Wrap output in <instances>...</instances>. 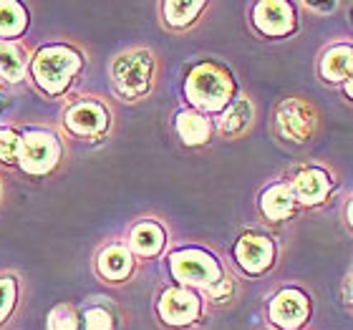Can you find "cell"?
I'll list each match as a JSON object with an SVG mask.
<instances>
[{"label":"cell","mask_w":353,"mask_h":330,"mask_svg":"<svg viewBox=\"0 0 353 330\" xmlns=\"http://www.w3.org/2000/svg\"><path fill=\"white\" fill-rule=\"evenodd\" d=\"M81 68L79 53L66 48V45H48L41 48L33 59V76L36 83L48 94H61L66 91L76 71Z\"/></svg>","instance_id":"6da1fadb"},{"label":"cell","mask_w":353,"mask_h":330,"mask_svg":"<svg viewBox=\"0 0 353 330\" xmlns=\"http://www.w3.org/2000/svg\"><path fill=\"white\" fill-rule=\"evenodd\" d=\"M187 96L205 111H220L232 96V79L228 71L212 63H202L187 79Z\"/></svg>","instance_id":"7a4b0ae2"},{"label":"cell","mask_w":353,"mask_h":330,"mask_svg":"<svg viewBox=\"0 0 353 330\" xmlns=\"http://www.w3.org/2000/svg\"><path fill=\"white\" fill-rule=\"evenodd\" d=\"M111 76H114V86L119 88V94L126 96V99H137V96L147 94L149 86H152L154 61L147 51L124 53L114 61Z\"/></svg>","instance_id":"3957f363"},{"label":"cell","mask_w":353,"mask_h":330,"mask_svg":"<svg viewBox=\"0 0 353 330\" xmlns=\"http://www.w3.org/2000/svg\"><path fill=\"white\" fill-rule=\"evenodd\" d=\"M172 272L182 285H194L210 290L222 280L220 265L214 262L212 255L202 249H182L172 255Z\"/></svg>","instance_id":"277c9868"},{"label":"cell","mask_w":353,"mask_h":330,"mask_svg":"<svg viewBox=\"0 0 353 330\" xmlns=\"http://www.w3.org/2000/svg\"><path fill=\"white\" fill-rule=\"evenodd\" d=\"M61 147L48 132H26L21 144V167L30 174H46L59 162Z\"/></svg>","instance_id":"5b68a950"},{"label":"cell","mask_w":353,"mask_h":330,"mask_svg":"<svg viewBox=\"0 0 353 330\" xmlns=\"http://www.w3.org/2000/svg\"><path fill=\"white\" fill-rule=\"evenodd\" d=\"M278 126L288 139L308 141L316 129V111L303 101H285L278 109Z\"/></svg>","instance_id":"8992f818"},{"label":"cell","mask_w":353,"mask_h":330,"mask_svg":"<svg viewBox=\"0 0 353 330\" xmlns=\"http://www.w3.org/2000/svg\"><path fill=\"white\" fill-rule=\"evenodd\" d=\"M159 316L170 325H187L199 316V298L192 290L172 287L159 300Z\"/></svg>","instance_id":"52a82bcc"},{"label":"cell","mask_w":353,"mask_h":330,"mask_svg":"<svg viewBox=\"0 0 353 330\" xmlns=\"http://www.w3.org/2000/svg\"><path fill=\"white\" fill-rule=\"evenodd\" d=\"M270 316L280 328L293 330V328H298V325H303V320L308 318V300H305V295L298 293V290H283V293L272 300Z\"/></svg>","instance_id":"ba28073f"},{"label":"cell","mask_w":353,"mask_h":330,"mask_svg":"<svg viewBox=\"0 0 353 330\" xmlns=\"http://www.w3.org/2000/svg\"><path fill=\"white\" fill-rule=\"evenodd\" d=\"M106 124H109V114L103 106L94 101L79 103L66 114V126L74 134H81V136H96L106 129Z\"/></svg>","instance_id":"9c48e42d"},{"label":"cell","mask_w":353,"mask_h":330,"mask_svg":"<svg viewBox=\"0 0 353 330\" xmlns=\"http://www.w3.org/2000/svg\"><path fill=\"white\" fill-rule=\"evenodd\" d=\"M272 255H275V249H272L268 237L245 235L237 243V262L248 272H263L272 262Z\"/></svg>","instance_id":"30bf717a"},{"label":"cell","mask_w":353,"mask_h":330,"mask_svg":"<svg viewBox=\"0 0 353 330\" xmlns=\"http://www.w3.org/2000/svg\"><path fill=\"white\" fill-rule=\"evenodd\" d=\"M255 25L268 36H283L293 28V10L283 0L260 3L258 10H255Z\"/></svg>","instance_id":"8fae6325"},{"label":"cell","mask_w":353,"mask_h":330,"mask_svg":"<svg viewBox=\"0 0 353 330\" xmlns=\"http://www.w3.org/2000/svg\"><path fill=\"white\" fill-rule=\"evenodd\" d=\"M328 176L321 172V169H308V172H301V174L295 176V197L305 202V205H316L321 199L328 194Z\"/></svg>","instance_id":"7c38bea8"},{"label":"cell","mask_w":353,"mask_h":330,"mask_svg":"<svg viewBox=\"0 0 353 330\" xmlns=\"http://www.w3.org/2000/svg\"><path fill=\"white\" fill-rule=\"evenodd\" d=\"M321 74L328 81H341L353 74V48L351 45H336L325 53L323 63H321Z\"/></svg>","instance_id":"4fadbf2b"},{"label":"cell","mask_w":353,"mask_h":330,"mask_svg":"<svg viewBox=\"0 0 353 330\" xmlns=\"http://www.w3.org/2000/svg\"><path fill=\"white\" fill-rule=\"evenodd\" d=\"M129 270H132V255L124 247H119V245L103 249L101 257H99V272L103 278L124 280L129 275Z\"/></svg>","instance_id":"5bb4252c"},{"label":"cell","mask_w":353,"mask_h":330,"mask_svg":"<svg viewBox=\"0 0 353 330\" xmlns=\"http://www.w3.org/2000/svg\"><path fill=\"white\" fill-rule=\"evenodd\" d=\"M293 202H295L293 189H288V187L278 184V187H272V189L265 192L263 199H260V207H263L265 217H270V220H283V217L290 214Z\"/></svg>","instance_id":"9a60e30c"},{"label":"cell","mask_w":353,"mask_h":330,"mask_svg":"<svg viewBox=\"0 0 353 330\" xmlns=\"http://www.w3.org/2000/svg\"><path fill=\"white\" fill-rule=\"evenodd\" d=\"M26 74V53L21 45L0 43V79L3 81H21Z\"/></svg>","instance_id":"2e32d148"},{"label":"cell","mask_w":353,"mask_h":330,"mask_svg":"<svg viewBox=\"0 0 353 330\" xmlns=\"http://www.w3.org/2000/svg\"><path fill=\"white\" fill-rule=\"evenodd\" d=\"M176 132L182 136L184 144H202L207 141L210 136V124H207L205 116H199L194 111H182L179 116H176Z\"/></svg>","instance_id":"e0dca14e"},{"label":"cell","mask_w":353,"mask_h":330,"mask_svg":"<svg viewBox=\"0 0 353 330\" xmlns=\"http://www.w3.org/2000/svg\"><path fill=\"white\" fill-rule=\"evenodd\" d=\"M28 25V13L13 0H0V38L21 36Z\"/></svg>","instance_id":"ac0fdd59"},{"label":"cell","mask_w":353,"mask_h":330,"mask_svg":"<svg viewBox=\"0 0 353 330\" xmlns=\"http://www.w3.org/2000/svg\"><path fill=\"white\" fill-rule=\"evenodd\" d=\"M252 121V103L248 99H237L228 109V114L220 118V132L225 136H235V134L245 132Z\"/></svg>","instance_id":"d6986e66"},{"label":"cell","mask_w":353,"mask_h":330,"mask_svg":"<svg viewBox=\"0 0 353 330\" xmlns=\"http://www.w3.org/2000/svg\"><path fill=\"white\" fill-rule=\"evenodd\" d=\"M164 245V232L154 222H144L132 232V247L139 255H157Z\"/></svg>","instance_id":"ffe728a7"},{"label":"cell","mask_w":353,"mask_h":330,"mask_svg":"<svg viewBox=\"0 0 353 330\" xmlns=\"http://www.w3.org/2000/svg\"><path fill=\"white\" fill-rule=\"evenodd\" d=\"M202 6H205V3H167V6H164L167 23H170V25H176V28H182V25L194 21V15L202 10Z\"/></svg>","instance_id":"44dd1931"},{"label":"cell","mask_w":353,"mask_h":330,"mask_svg":"<svg viewBox=\"0 0 353 330\" xmlns=\"http://www.w3.org/2000/svg\"><path fill=\"white\" fill-rule=\"evenodd\" d=\"M21 144L23 136H18L10 129H0V162L15 164L21 159Z\"/></svg>","instance_id":"7402d4cb"},{"label":"cell","mask_w":353,"mask_h":330,"mask_svg":"<svg viewBox=\"0 0 353 330\" xmlns=\"http://www.w3.org/2000/svg\"><path fill=\"white\" fill-rule=\"evenodd\" d=\"M48 330H79V320H76V313L66 305H59L48 316Z\"/></svg>","instance_id":"603a6c76"},{"label":"cell","mask_w":353,"mask_h":330,"mask_svg":"<svg viewBox=\"0 0 353 330\" xmlns=\"http://www.w3.org/2000/svg\"><path fill=\"white\" fill-rule=\"evenodd\" d=\"M13 305H15V280L3 278L0 280V323L10 316Z\"/></svg>","instance_id":"cb8c5ba5"},{"label":"cell","mask_w":353,"mask_h":330,"mask_svg":"<svg viewBox=\"0 0 353 330\" xmlns=\"http://www.w3.org/2000/svg\"><path fill=\"white\" fill-rule=\"evenodd\" d=\"M83 325H86V330H114L111 316L103 308L86 310V316H83Z\"/></svg>","instance_id":"d4e9b609"},{"label":"cell","mask_w":353,"mask_h":330,"mask_svg":"<svg viewBox=\"0 0 353 330\" xmlns=\"http://www.w3.org/2000/svg\"><path fill=\"white\" fill-rule=\"evenodd\" d=\"M207 295H210L214 302H225L230 295H232V282H230V280H220L217 285H212L207 290Z\"/></svg>","instance_id":"484cf974"},{"label":"cell","mask_w":353,"mask_h":330,"mask_svg":"<svg viewBox=\"0 0 353 330\" xmlns=\"http://www.w3.org/2000/svg\"><path fill=\"white\" fill-rule=\"evenodd\" d=\"M346 300L353 302V272H351V278L346 280Z\"/></svg>","instance_id":"4316f807"},{"label":"cell","mask_w":353,"mask_h":330,"mask_svg":"<svg viewBox=\"0 0 353 330\" xmlns=\"http://www.w3.org/2000/svg\"><path fill=\"white\" fill-rule=\"evenodd\" d=\"M310 8H316V10H333L336 8V3H331V6H321V3H308Z\"/></svg>","instance_id":"83f0119b"},{"label":"cell","mask_w":353,"mask_h":330,"mask_svg":"<svg viewBox=\"0 0 353 330\" xmlns=\"http://www.w3.org/2000/svg\"><path fill=\"white\" fill-rule=\"evenodd\" d=\"M346 91H348V96H351V99H353V76H351V81H348Z\"/></svg>","instance_id":"f1b7e54d"},{"label":"cell","mask_w":353,"mask_h":330,"mask_svg":"<svg viewBox=\"0 0 353 330\" xmlns=\"http://www.w3.org/2000/svg\"><path fill=\"white\" fill-rule=\"evenodd\" d=\"M348 217H351V225H353V205L348 207Z\"/></svg>","instance_id":"f546056e"}]
</instances>
